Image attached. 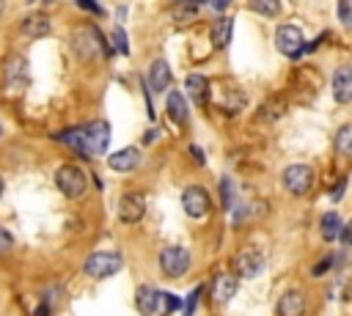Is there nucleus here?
Instances as JSON below:
<instances>
[{
	"mask_svg": "<svg viewBox=\"0 0 352 316\" xmlns=\"http://www.w3.org/2000/svg\"><path fill=\"white\" fill-rule=\"evenodd\" d=\"M72 49L82 58V60H94L96 55H110L113 49L107 47L104 36L94 27V25H80L74 33H72Z\"/></svg>",
	"mask_w": 352,
	"mask_h": 316,
	"instance_id": "1",
	"label": "nucleus"
},
{
	"mask_svg": "<svg viewBox=\"0 0 352 316\" xmlns=\"http://www.w3.org/2000/svg\"><path fill=\"white\" fill-rule=\"evenodd\" d=\"M80 146L82 157H99L110 146V124L107 121H91L80 126Z\"/></svg>",
	"mask_w": 352,
	"mask_h": 316,
	"instance_id": "2",
	"label": "nucleus"
},
{
	"mask_svg": "<svg viewBox=\"0 0 352 316\" xmlns=\"http://www.w3.org/2000/svg\"><path fill=\"white\" fill-rule=\"evenodd\" d=\"M55 184L66 198H82L85 190H88V176H85V170L80 165L66 162V165H60L55 170Z\"/></svg>",
	"mask_w": 352,
	"mask_h": 316,
	"instance_id": "3",
	"label": "nucleus"
},
{
	"mask_svg": "<svg viewBox=\"0 0 352 316\" xmlns=\"http://www.w3.org/2000/svg\"><path fill=\"white\" fill-rule=\"evenodd\" d=\"M121 267H124V258H121V253H116V250H96V253H91V256L85 258V264H82L85 275L94 278V280L110 278V275H116Z\"/></svg>",
	"mask_w": 352,
	"mask_h": 316,
	"instance_id": "4",
	"label": "nucleus"
},
{
	"mask_svg": "<svg viewBox=\"0 0 352 316\" xmlns=\"http://www.w3.org/2000/svg\"><path fill=\"white\" fill-rule=\"evenodd\" d=\"M283 187L292 192V195H305L311 187H314V168L311 165H302V162H297V165H289L286 170H283Z\"/></svg>",
	"mask_w": 352,
	"mask_h": 316,
	"instance_id": "5",
	"label": "nucleus"
},
{
	"mask_svg": "<svg viewBox=\"0 0 352 316\" xmlns=\"http://www.w3.org/2000/svg\"><path fill=\"white\" fill-rule=\"evenodd\" d=\"M160 269L165 278H182L190 269V253L179 245H170L160 253Z\"/></svg>",
	"mask_w": 352,
	"mask_h": 316,
	"instance_id": "6",
	"label": "nucleus"
},
{
	"mask_svg": "<svg viewBox=\"0 0 352 316\" xmlns=\"http://www.w3.org/2000/svg\"><path fill=\"white\" fill-rule=\"evenodd\" d=\"M275 47L278 52H283L286 58H300L305 52V44H302V30L297 25H280L275 30Z\"/></svg>",
	"mask_w": 352,
	"mask_h": 316,
	"instance_id": "7",
	"label": "nucleus"
},
{
	"mask_svg": "<svg viewBox=\"0 0 352 316\" xmlns=\"http://www.w3.org/2000/svg\"><path fill=\"white\" fill-rule=\"evenodd\" d=\"M182 206H184V212H187L190 217L201 220V217L209 214L212 198H209V192H206L201 184H192V187H187V190L182 192Z\"/></svg>",
	"mask_w": 352,
	"mask_h": 316,
	"instance_id": "8",
	"label": "nucleus"
},
{
	"mask_svg": "<svg viewBox=\"0 0 352 316\" xmlns=\"http://www.w3.org/2000/svg\"><path fill=\"white\" fill-rule=\"evenodd\" d=\"M264 264H267L264 253L258 247H253V245L250 247H242L236 253V258H234V269H236L239 278H256L264 269Z\"/></svg>",
	"mask_w": 352,
	"mask_h": 316,
	"instance_id": "9",
	"label": "nucleus"
},
{
	"mask_svg": "<svg viewBox=\"0 0 352 316\" xmlns=\"http://www.w3.org/2000/svg\"><path fill=\"white\" fill-rule=\"evenodd\" d=\"M3 82H6V91H22L28 85V60L22 55H8L6 58Z\"/></svg>",
	"mask_w": 352,
	"mask_h": 316,
	"instance_id": "10",
	"label": "nucleus"
},
{
	"mask_svg": "<svg viewBox=\"0 0 352 316\" xmlns=\"http://www.w3.org/2000/svg\"><path fill=\"white\" fill-rule=\"evenodd\" d=\"M146 214V198L143 192H124L118 201V220L121 223H138Z\"/></svg>",
	"mask_w": 352,
	"mask_h": 316,
	"instance_id": "11",
	"label": "nucleus"
},
{
	"mask_svg": "<svg viewBox=\"0 0 352 316\" xmlns=\"http://www.w3.org/2000/svg\"><path fill=\"white\" fill-rule=\"evenodd\" d=\"M50 30H52V25H50V19H47L44 14H28V16L19 22V36L28 38V41L44 38V36H50Z\"/></svg>",
	"mask_w": 352,
	"mask_h": 316,
	"instance_id": "12",
	"label": "nucleus"
},
{
	"mask_svg": "<svg viewBox=\"0 0 352 316\" xmlns=\"http://www.w3.org/2000/svg\"><path fill=\"white\" fill-rule=\"evenodd\" d=\"M135 302H138V311L143 316H154L160 313L165 305H162V291L154 289V286H140L138 294H135Z\"/></svg>",
	"mask_w": 352,
	"mask_h": 316,
	"instance_id": "13",
	"label": "nucleus"
},
{
	"mask_svg": "<svg viewBox=\"0 0 352 316\" xmlns=\"http://www.w3.org/2000/svg\"><path fill=\"white\" fill-rule=\"evenodd\" d=\"M107 165H110V170H116V173H129V170H135V168L140 165V148L126 146V148L110 154V157H107Z\"/></svg>",
	"mask_w": 352,
	"mask_h": 316,
	"instance_id": "14",
	"label": "nucleus"
},
{
	"mask_svg": "<svg viewBox=\"0 0 352 316\" xmlns=\"http://www.w3.org/2000/svg\"><path fill=\"white\" fill-rule=\"evenodd\" d=\"M333 99L338 104L352 102V69L349 66H341L333 71Z\"/></svg>",
	"mask_w": 352,
	"mask_h": 316,
	"instance_id": "15",
	"label": "nucleus"
},
{
	"mask_svg": "<svg viewBox=\"0 0 352 316\" xmlns=\"http://www.w3.org/2000/svg\"><path fill=\"white\" fill-rule=\"evenodd\" d=\"M168 85H170V69H168V63H165L162 58H157V60L148 66L146 88L154 91V93H162V91H168Z\"/></svg>",
	"mask_w": 352,
	"mask_h": 316,
	"instance_id": "16",
	"label": "nucleus"
},
{
	"mask_svg": "<svg viewBox=\"0 0 352 316\" xmlns=\"http://www.w3.org/2000/svg\"><path fill=\"white\" fill-rule=\"evenodd\" d=\"M236 289H239V280L234 275L223 272V275H217L212 280V300L220 302V305H226V302H231V297L236 294Z\"/></svg>",
	"mask_w": 352,
	"mask_h": 316,
	"instance_id": "17",
	"label": "nucleus"
},
{
	"mask_svg": "<svg viewBox=\"0 0 352 316\" xmlns=\"http://www.w3.org/2000/svg\"><path fill=\"white\" fill-rule=\"evenodd\" d=\"M305 313V297L302 291H286L278 300V316H302Z\"/></svg>",
	"mask_w": 352,
	"mask_h": 316,
	"instance_id": "18",
	"label": "nucleus"
},
{
	"mask_svg": "<svg viewBox=\"0 0 352 316\" xmlns=\"http://www.w3.org/2000/svg\"><path fill=\"white\" fill-rule=\"evenodd\" d=\"M165 107H168V118H170L173 124H187L190 110H187V102H184V93H182V91H170Z\"/></svg>",
	"mask_w": 352,
	"mask_h": 316,
	"instance_id": "19",
	"label": "nucleus"
},
{
	"mask_svg": "<svg viewBox=\"0 0 352 316\" xmlns=\"http://www.w3.org/2000/svg\"><path fill=\"white\" fill-rule=\"evenodd\" d=\"M204 3H206V0H176V5H173V22H176V25L192 22V19L198 16V8H201Z\"/></svg>",
	"mask_w": 352,
	"mask_h": 316,
	"instance_id": "20",
	"label": "nucleus"
},
{
	"mask_svg": "<svg viewBox=\"0 0 352 316\" xmlns=\"http://www.w3.org/2000/svg\"><path fill=\"white\" fill-rule=\"evenodd\" d=\"M184 85H187V93H190V99L195 104H206L209 102V82H206L204 74H190Z\"/></svg>",
	"mask_w": 352,
	"mask_h": 316,
	"instance_id": "21",
	"label": "nucleus"
},
{
	"mask_svg": "<svg viewBox=\"0 0 352 316\" xmlns=\"http://www.w3.org/2000/svg\"><path fill=\"white\" fill-rule=\"evenodd\" d=\"M231 30H234V19L231 16H220L214 25H212V44L214 47H228L231 41Z\"/></svg>",
	"mask_w": 352,
	"mask_h": 316,
	"instance_id": "22",
	"label": "nucleus"
},
{
	"mask_svg": "<svg viewBox=\"0 0 352 316\" xmlns=\"http://www.w3.org/2000/svg\"><path fill=\"white\" fill-rule=\"evenodd\" d=\"M319 234H322V239H327V242L338 239V234H341V217H338V212H327V214L322 217Z\"/></svg>",
	"mask_w": 352,
	"mask_h": 316,
	"instance_id": "23",
	"label": "nucleus"
},
{
	"mask_svg": "<svg viewBox=\"0 0 352 316\" xmlns=\"http://www.w3.org/2000/svg\"><path fill=\"white\" fill-rule=\"evenodd\" d=\"M336 148L341 154H352V124H344L338 132H336Z\"/></svg>",
	"mask_w": 352,
	"mask_h": 316,
	"instance_id": "24",
	"label": "nucleus"
},
{
	"mask_svg": "<svg viewBox=\"0 0 352 316\" xmlns=\"http://www.w3.org/2000/svg\"><path fill=\"white\" fill-rule=\"evenodd\" d=\"M250 8L264 14V16H278L280 11V0H250Z\"/></svg>",
	"mask_w": 352,
	"mask_h": 316,
	"instance_id": "25",
	"label": "nucleus"
},
{
	"mask_svg": "<svg viewBox=\"0 0 352 316\" xmlns=\"http://www.w3.org/2000/svg\"><path fill=\"white\" fill-rule=\"evenodd\" d=\"M217 190H220V203H223V206H231V203H234V181H231L228 176H223V179L217 181Z\"/></svg>",
	"mask_w": 352,
	"mask_h": 316,
	"instance_id": "26",
	"label": "nucleus"
},
{
	"mask_svg": "<svg viewBox=\"0 0 352 316\" xmlns=\"http://www.w3.org/2000/svg\"><path fill=\"white\" fill-rule=\"evenodd\" d=\"M201 294H204V286H198V289H192L190 291V297L187 300H182L184 305H182V311H184V316H192L195 313V305H198V300H201Z\"/></svg>",
	"mask_w": 352,
	"mask_h": 316,
	"instance_id": "27",
	"label": "nucleus"
},
{
	"mask_svg": "<svg viewBox=\"0 0 352 316\" xmlns=\"http://www.w3.org/2000/svg\"><path fill=\"white\" fill-rule=\"evenodd\" d=\"M110 38H113V47H116L121 55H129V44H126V33H124V27H116Z\"/></svg>",
	"mask_w": 352,
	"mask_h": 316,
	"instance_id": "28",
	"label": "nucleus"
},
{
	"mask_svg": "<svg viewBox=\"0 0 352 316\" xmlns=\"http://www.w3.org/2000/svg\"><path fill=\"white\" fill-rule=\"evenodd\" d=\"M245 220H248V206H245V203H236V206H234V217H231V225H234V228H239Z\"/></svg>",
	"mask_w": 352,
	"mask_h": 316,
	"instance_id": "29",
	"label": "nucleus"
},
{
	"mask_svg": "<svg viewBox=\"0 0 352 316\" xmlns=\"http://www.w3.org/2000/svg\"><path fill=\"white\" fill-rule=\"evenodd\" d=\"M11 247H14V236L6 228H0V256H6Z\"/></svg>",
	"mask_w": 352,
	"mask_h": 316,
	"instance_id": "30",
	"label": "nucleus"
},
{
	"mask_svg": "<svg viewBox=\"0 0 352 316\" xmlns=\"http://www.w3.org/2000/svg\"><path fill=\"white\" fill-rule=\"evenodd\" d=\"M82 11H91V14H96V16H102V5L96 3V0H74Z\"/></svg>",
	"mask_w": 352,
	"mask_h": 316,
	"instance_id": "31",
	"label": "nucleus"
},
{
	"mask_svg": "<svg viewBox=\"0 0 352 316\" xmlns=\"http://www.w3.org/2000/svg\"><path fill=\"white\" fill-rule=\"evenodd\" d=\"M162 305H165V311H179V308H182V300L173 297V294H165V291H162Z\"/></svg>",
	"mask_w": 352,
	"mask_h": 316,
	"instance_id": "32",
	"label": "nucleus"
},
{
	"mask_svg": "<svg viewBox=\"0 0 352 316\" xmlns=\"http://www.w3.org/2000/svg\"><path fill=\"white\" fill-rule=\"evenodd\" d=\"M338 14H341V22L349 25L352 22V8H349V0H341L338 3Z\"/></svg>",
	"mask_w": 352,
	"mask_h": 316,
	"instance_id": "33",
	"label": "nucleus"
},
{
	"mask_svg": "<svg viewBox=\"0 0 352 316\" xmlns=\"http://www.w3.org/2000/svg\"><path fill=\"white\" fill-rule=\"evenodd\" d=\"M344 190H346V179H341V181H338V184L333 187V192H330V198H333V201L338 203V201L344 198Z\"/></svg>",
	"mask_w": 352,
	"mask_h": 316,
	"instance_id": "34",
	"label": "nucleus"
},
{
	"mask_svg": "<svg viewBox=\"0 0 352 316\" xmlns=\"http://www.w3.org/2000/svg\"><path fill=\"white\" fill-rule=\"evenodd\" d=\"M333 264H336V256H324V261L314 267V275H322V272H324V269H330Z\"/></svg>",
	"mask_w": 352,
	"mask_h": 316,
	"instance_id": "35",
	"label": "nucleus"
},
{
	"mask_svg": "<svg viewBox=\"0 0 352 316\" xmlns=\"http://www.w3.org/2000/svg\"><path fill=\"white\" fill-rule=\"evenodd\" d=\"M341 239H344V245H349L352 247V220L346 223V225H341V234H338Z\"/></svg>",
	"mask_w": 352,
	"mask_h": 316,
	"instance_id": "36",
	"label": "nucleus"
},
{
	"mask_svg": "<svg viewBox=\"0 0 352 316\" xmlns=\"http://www.w3.org/2000/svg\"><path fill=\"white\" fill-rule=\"evenodd\" d=\"M190 154H192V157H195V159H198L201 165L206 162V157H204V151H201V146H195V143H192V146H190Z\"/></svg>",
	"mask_w": 352,
	"mask_h": 316,
	"instance_id": "37",
	"label": "nucleus"
},
{
	"mask_svg": "<svg viewBox=\"0 0 352 316\" xmlns=\"http://www.w3.org/2000/svg\"><path fill=\"white\" fill-rule=\"evenodd\" d=\"M209 3H212V8H214V11H223V8H226L231 0H209Z\"/></svg>",
	"mask_w": 352,
	"mask_h": 316,
	"instance_id": "38",
	"label": "nucleus"
},
{
	"mask_svg": "<svg viewBox=\"0 0 352 316\" xmlns=\"http://www.w3.org/2000/svg\"><path fill=\"white\" fill-rule=\"evenodd\" d=\"M0 19H3V0H0Z\"/></svg>",
	"mask_w": 352,
	"mask_h": 316,
	"instance_id": "39",
	"label": "nucleus"
},
{
	"mask_svg": "<svg viewBox=\"0 0 352 316\" xmlns=\"http://www.w3.org/2000/svg\"><path fill=\"white\" fill-rule=\"evenodd\" d=\"M3 187H6V184H3V179H0V195H3Z\"/></svg>",
	"mask_w": 352,
	"mask_h": 316,
	"instance_id": "40",
	"label": "nucleus"
}]
</instances>
